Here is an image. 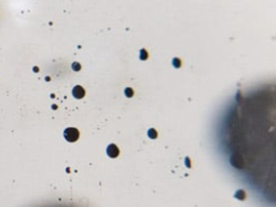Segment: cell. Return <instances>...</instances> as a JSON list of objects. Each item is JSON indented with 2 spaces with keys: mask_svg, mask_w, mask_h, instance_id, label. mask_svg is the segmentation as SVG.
<instances>
[{
  "mask_svg": "<svg viewBox=\"0 0 276 207\" xmlns=\"http://www.w3.org/2000/svg\"><path fill=\"white\" fill-rule=\"evenodd\" d=\"M148 136L150 137V138L154 139L155 137H156V132H155V130H153V128L149 130V131H148Z\"/></svg>",
  "mask_w": 276,
  "mask_h": 207,
  "instance_id": "obj_6",
  "label": "cell"
},
{
  "mask_svg": "<svg viewBox=\"0 0 276 207\" xmlns=\"http://www.w3.org/2000/svg\"><path fill=\"white\" fill-rule=\"evenodd\" d=\"M107 153L110 157H116L119 154V149L116 145H109L107 148Z\"/></svg>",
  "mask_w": 276,
  "mask_h": 207,
  "instance_id": "obj_3",
  "label": "cell"
},
{
  "mask_svg": "<svg viewBox=\"0 0 276 207\" xmlns=\"http://www.w3.org/2000/svg\"><path fill=\"white\" fill-rule=\"evenodd\" d=\"M139 57H140V59H142V61H144V59H146L147 57H148V54H147L146 50H144V49H142V50L140 51V55H139Z\"/></svg>",
  "mask_w": 276,
  "mask_h": 207,
  "instance_id": "obj_7",
  "label": "cell"
},
{
  "mask_svg": "<svg viewBox=\"0 0 276 207\" xmlns=\"http://www.w3.org/2000/svg\"><path fill=\"white\" fill-rule=\"evenodd\" d=\"M124 93H125L126 97H132V96L134 95V91H133V89H131V87H126V89L124 90Z\"/></svg>",
  "mask_w": 276,
  "mask_h": 207,
  "instance_id": "obj_4",
  "label": "cell"
},
{
  "mask_svg": "<svg viewBox=\"0 0 276 207\" xmlns=\"http://www.w3.org/2000/svg\"><path fill=\"white\" fill-rule=\"evenodd\" d=\"M173 66L176 68H179L181 66V61L179 58H174L173 59Z\"/></svg>",
  "mask_w": 276,
  "mask_h": 207,
  "instance_id": "obj_5",
  "label": "cell"
},
{
  "mask_svg": "<svg viewBox=\"0 0 276 207\" xmlns=\"http://www.w3.org/2000/svg\"><path fill=\"white\" fill-rule=\"evenodd\" d=\"M72 69L75 71H79L81 69V65L80 64H78L77 61H75V63H73L72 64Z\"/></svg>",
  "mask_w": 276,
  "mask_h": 207,
  "instance_id": "obj_8",
  "label": "cell"
},
{
  "mask_svg": "<svg viewBox=\"0 0 276 207\" xmlns=\"http://www.w3.org/2000/svg\"><path fill=\"white\" fill-rule=\"evenodd\" d=\"M72 95L75 96V98H78V99H81V98L84 97L85 95V91L82 87L80 85H77V87H73L72 90Z\"/></svg>",
  "mask_w": 276,
  "mask_h": 207,
  "instance_id": "obj_2",
  "label": "cell"
},
{
  "mask_svg": "<svg viewBox=\"0 0 276 207\" xmlns=\"http://www.w3.org/2000/svg\"><path fill=\"white\" fill-rule=\"evenodd\" d=\"M64 136L67 141H69V142H75V141H77L78 138H79V132H78V130L75 128H68L65 130Z\"/></svg>",
  "mask_w": 276,
  "mask_h": 207,
  "instance_id": "obj_1",
  "label": "cell"
}]
</instances>
